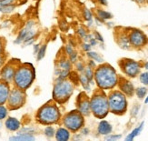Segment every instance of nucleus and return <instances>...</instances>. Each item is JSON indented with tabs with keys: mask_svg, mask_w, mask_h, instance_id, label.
<instances>
[{
	"mask_svg": "<svg viewBox=\"0 0 148 141\" xmlns=\"http://www.w3.org/2000/svg\"><path fill=\"white\" fill-rule=\"evenodd\" d=\"M44 134H45V136H46L47 138H52L55 137V134H56V129H55V127H53L52 126H50L48 125L46 129H45L44 130Z\"/></svg>",
	"mask_w": 148,
	"mask_h": 141,
	"instance_id": "nucleus-26",
	"label": "nucleus"
},
{
	"mask_svg": "<svg viewBox=\"0 0 148 141\" xmlns=\"http://www.w3.org/2000/svg\"><path fill=\"white\" fill-rule=\"evenodd\" d=\"M75 64V67H76L77 71L80 72V73H83L84 70H85V66H84V64L82 62L78 61V60H77Z\"/></svg>",
	"mask_w": 148,
	"mask_h": 141,
	"instance_id": "nucleus-34",
	"label": "nucleus"
},
{
	"mask_svg": "<svg viewBox=\"0 0 148 141\" xmlns=\"http://www.w3.org/2000/svg\"><path fill=\"white\" fill-rule=\"evenodd\" d=\"M87 56L89 58L93 59L94 61H96L98 63H103L104 62V59H103V57L96 52H94V51H88L87 52Z\"/></svg>",
	"mask_w": 148,
	"mask_h": 141,
	"instance_id": "nucleus-25",
	"label": "nucleus"
},
{
	"mask_svg": "<svg viewBox=\"0 0 148 141\" xmlns=\"http://www.w3.org/2000/svg\"><path fill=\"white\" fill-rule=\"evenodd\" d=\"M36 78V73L33 66L31 64H22L17 66L16 73L13 78L15 87L25 91L29 88Z\"/></svg>",
	"mask_w": 148,
	"mask_h": 141,
	"instance_id": "nucleus-3",
	"label": "nucleus"
},
{
	"mask_svg": "<svg viewBox=\"0 0 148 141\" xmlns=\"http://www.w3.org/2000/svg\"><path fill=\"white\" fill-rule=\"evenodd\" d=\"M39 47H40V45L39 44H36V45H34V54L36 55L38 50H39Z\"/></svg>",
	"mask_w": 148,
	"mask_h": 141,
	"instance_id": "nucleus-44",
	"label": "nucleus"
},
{
	"mask_svg": "<svg viewBox=\"0 0 148 141\" xmlns=\"http://www.w3.org/2000/svg\"><path fill=\"white\" fill-rule=\"evenodd\" d=\"M98 2L103 6H107V0H98Z\"/></svg>",
	"mask_w": 148,
	"mask_h": 141,
	"instance_id": "nucleus-47",
	"label": "nucleus"
},
{
	"mask_svg": "<svg viewBox=\"0 0 148 141\" xmlns=\"http://www.w3.org/2000/svg\"><path fill=\"white\" fill-rule=\"evenodd\" d=\"M145 104H147V103H148V96H147L146 98H145Z\"/></svg>",
	"mask_w": 148,
	"mask_h": 141,
	"instance_id": "nucleus-50",
	"label": "nucleus"
},
{
	"mask_svg": "<svg viewBox=\"0 0 148 141\" xmlns=\"http://www.w3.org/2000/svg\"><path fill=\"white\" fill-rule=\"evenodd\" d=\"M120 66L122 67V70L124 73L129 76V78H136V76L139 74L141 66L140 64L134 60L131 59H125L122 60Z\"/></svg>",
	"mask_w": 148,
	"mask_h": 141,
	"instance_id": "nucleus-9",
	"label": "nucleus"
},
{
	"mask_svg": "<svg viewBox=\"0 0 148 141\" xmlns=\"http://www.w3.org/2000/svg\"><path fill=\"white\" fill-rule=\"evenodd\" d=\"M4 50H5V43L3 38L0 37V55L4 54Z\"/></svg>",
	"mask_w": 148,
	"mask_h": 141,
	"instance_id": "nucleus-42",
	"label": "nucleus"
},
{
	"mask_svg": "<svg viewBox=\"0 0 148 141\" xmlns=\"http://www.w3.org/2000/svg\"><path fill=\"white\" fill-rule=\"evenodd\" d=\"M108 106L109 110L112 113L121 115L124 114L127 107L126 98L123 92L121 91H112L108 96Z\"/></svg>",
	"mask_w": 148,
	"mask_h": 141,
	"instance_id": "nucleus-6",
	"label": "nucleus"
},
{
	"mask_svg": "<svg viewBox=\"0 0 148 141\" xmlns=\"http://www.w3.org/2000/svg\"><path fill=\"white\" fill-rule=\"evenodd\" d=\"M16 0H1L0 6H10V5H16Z\"/></svg>",
	"mask_w": 148,
	"mask_h": 141,
	"instance_id": "nucleus-35",
	"label": "nucleus"
},
{
	"mask_svg": "<svg viewBox=\"0 0 148 141\" xmlns=\"http://www.w3.org/2000/svg\"><path fill=\"white\" fill-rule=\"evenodd\" d=\"M140 81L142 84L148 86V72H144L140 75Z\"/></svg>",
	"mask_w": 148,
	"mask_h": 141,
	"instance_id": "nucleus-33",
	"label": "nucleus"
},
{
	"mask_svg": "<svg viewBox=\"0 0 148 141\" xmlns=\"http://www.w3.org/2000/svg\"><path fill=\"white\" fill-rule=\"evenodd\" d=\"M129 37L130 45L134 47H143L147 43V37L141 30L138 29H133L130 34L128 35Z\"/></svg>",
	"mask_w": 148,
	"mask_h": 141,
	"instance_id": "nucleus-10",
	"label": "nucleus"
},
{
	"mask_svg": "<svg viewBox=\"0 0 148 141\" xmlns=\"http://www.w3.org/2000/svg\"><path fill=\"white\" fill-rule=\"evenodd\" d=\"M84 97H82V93L79 94L78 98H77V108L78 111L83 115L84 117L88 116L91 112V107H90V100L87 98L86 95H83Z\"/></svg>",
	"mask_w": 148,
	"mask_h": 141,
	"instance_id": "nucleus-12",
	"label": "nucleus"
},
{
	"mask_svg": "<svg viewBox=\"0 0 148 141\" xmlns=\"http://www.w3.org/2000/svg\"><path fill=\"white\" fill-rule=\"evenodd\" d=\"M79 82L81 83V85L83 86L84 89H85L86 91H87V92L90 91V89H91V87H90V82L84 74L79 76Z\"/></svg>",
	"mask_w": 148,
	"mask_h": 141,
	"instance_id": "nucleus-24",
	"label": "nucleus"
},
{
	"mask_svg": "<svg viewBox=\"0 0 148 141\" xmlns=\"http://www.w3.org/2000/svg\"><path fill=\"white\" fill-rule=\"evenodd\" d=\"M96 14H97V17H99L102 20H108V19H111L113 17V15L111 13H109L107 11H105L103 9H97L96 10Z\"/></svg>",
	"mask_w": 148,
	"mask_h": 141,
	"instance_id": "nucleus-23",
	"label": "nucleus"
},
{
	"mask_svg": "<svg viewBox=\"0 0 148 141\" xmlns=\"http://www.w3.org/2000/svg\"><path fill=\"white\" fill-rule=\"evenodd\" d=\"M16 8V5H10V6H0V12L3 14H9L12 13Z\"/></svg>",
	"mask_w": 148,
	"mask_h": 141,
	"instance_id": "nucleus-27",
	"label": "nucleus"
},
{
	"mask_svg": "<svg viewBox=\"0 0 148 141\" xmlns=\"http://www.w3.org/2000/svg\"><path fill=\"white\" fill-rule=\"evenodd\" d=\"M9 140L13 141H33L35 140V137L30 134H18L17 136L11 137Z\"/></svg>",
	"mask_w": 148,
	"mask_h": 141,
	"instance_id": "nucleus-20",
	"label": "nucleus"
},
{
	"mask_svg": "<svg viewBox=\"0 0 148 141\" xmlns=\"http://www.w3.org/2000/svg\"><path fill=\"white\" fill-rule=\"evenodd\" d=\"M90 107L96 118H104L109 112L107 97L102 92L95 93L90 99Z\"/></svg>",
	"mask_w": 148,
	"mask_h": 141,
	"instance_id": "nucleus-5",
	"label": "nucleus"
},
{
	"mask_svg": "<svg viewBox=\"0 0 148 141\" xmlns=\"http://www.w3.org/2000/svg\"><path fill=\"white\" fill-rule=\"evenodd\" d=\"M146 1H147V3H148V0H146Z\"/></svg>",
	"mask_w": 148,
	"mask_h": 141,
	"instance_id": "nucleus-51",
	"label": "nucleus"
},
{
	"mask_svg": "<svg viewBox=\"0 0 148 141\" xmlns=\"http://www.w3.org/2000/svg\"><path fill=\"white\" fill-rule=\"evenodd\" d=\"M9 83L3 79H0V105H5L10 93Z\"/></svg>",
	"mask_w": 148,
	"mask_h": 141,
	"instance_id": "nucleus-14",
	"label": "nucleus"
},
{
	"mask_svg": "<svg viewBox=\"0 0 148 141\" xmlns=\"http://www.w3.org/2000/svg\"><path fill=\"white\" fill-rule=\"evenodd\" d=\"M0 1H1V0H0Z\"/></svg>",
	"mask_w": 148,
	"mask_h": 141,
	"instance_id": "nucleus-52",
	"label": "nucleus"
},
{
	"mask_svg": "<svg viewBox=\"0 0 148 141\" xmlns=\"http://www.w3.org/2000/svg\"><path fill=\"white\" fill-rule=\"evenodd\" d=\"M118 44L119 46L124 48V49H129L130 48V41H129V37L125 34H122L119 38H118Z\"/></svg>",
	"mask_w": 148,
	"mask_h": 141,
	"instance_id": "nucleus-21",
	"label": "nucleus"
},
{
	"mask_svg": "<svg viewBox=\"0 0 148 141\" xmlns=\"http://www.w3.org/2000/svg\"><path fill=\"white\" fill-rule=\"evenodd\" d=\"M146 92H147V89L145 87H138L136 90V96H137L139 98H145V96L146 95Z\"/></svg>",
	"mask_w": 148,
	"mask_h": 141,
	"instance_id": "nucleus-32",
	"label": "nucleus"
},
{
	"mask_svg": "<svg viewBox=\"0 0 148 141\" xmlns=\"http://www.w3.org/2000/svg\"><path fill=\"white\" fill-rule=\"evenodd\" d=\"M136 1H137L138 3H140V4H143V3L145 1V0H136Z\"/></svg>",
	"mask_w": 148,
	"mask_h": 141,
	"instance_id": "nucleus-48",
	"label": "nucleus"
},
{
	"mask_svg": "<svg viewBox=\"0 0 148 141\" xmlns=\"http://www.w3.org/2000/svg\"><path fill=\"white\" fill-rule=\"evenodd\" d=\"M81 130V132H82V134L83 135H87V134L89 133V129H86V127H82V129H80Z\"/></svg>",
	"mask_w": 148,
	"mask_h": 141,
	"instance_id": "nucleus-45",
	"label": "nucleus"
},
{
	"mask_svg": "<svg viewBox=\"0 0 148 141\" xmlns=\"http://www.w3.org/2000/svg\"><path fill=\"white\" fill-rule=\"evenodd\" d=\"M94 36H95L94 37L95 38L96 40H98V41H100V42H104V38H103V36L98 33L97 31H95V32Z\"/></svg>",
	"mask_w": 148,
	"mask_h": 141,
	"instance_id": "nucleus-40",
	"label": "nucleus"
},
{
	"mask_svg": "<svg viewBox=\"0 0 148 141\" xmlns=\"http://www.w3.org/2000/svg\"><path fill=\"white\" fill-rule=\"evenodd\" d=\"M95 61L93 60V59H91L89 61V63H88V67H92V68H95Z\"/></svg>",
	"mask_w": 148,
	"mask_h": 141,
	"instance_id": "nucleus-46",
	"label": "nucleus"
},
{
	"mask_svg": "<svg viewBox=\"0 0 148 141\" xmlns=\"http://www.w3.org/2000/svg\"><path fill=\"white\" fill-rule=\"evenodd\" d=\"M36 118L38 123L42 125H54L58 124L62 118L60 109L57 107V103L53 99L43 105L37 110Z\"/></svg>",
	"mask_w": 148,
	"mask_h": 141,
	"instance_id": "nucleus-1",
	"label": "nucleus"
},
{
	"mask_svg": "<svg viewBox=\"0 0 148 141\" xmlns=\"http://www.w3.org/2000/svg\"><path fill=\"white\" fill-rule=\"evenodd\" d=\"M94 78L98 87L104 90L112 89L118 83V76L115 70L107 64L101 65L98 68L95 69L94 72Z\"/></svg>",
	"mask_w": 148,
	"mask_h": 141,
	"instance_id": "nucleus-2",
	"label": "nucleus"
},
{
	"mask_svg": "<svg viewBox=\"0 0 148 141\" xmlns=\"http://www.w3.org/2000/svg\"><path fill=\"white\" fill-rule=\"evenodd\" d=\"M17 66L18 65H16V64L13 62H9L6 64V65H4L1 68V71H0L1 79L8 83H11L13 81V78H14Z\"/></svg>",
	"mask_w": 148,
	"mask_h": 141,
	"instance_id": "nucleus-11",
	"label": "nucleus"
},
{
	"mask_svg": "<svg viewBox=\"0 0 148 141\" xmlns=\"http://www.w3.org/2000/svg\"><path fill=\"white\" fill-rule=\"evenodd\" d=\"M144 125H145V122L143 121V122L140 124V126H139L138 127H136V129H134L129 134V135H128V136L125 138V140H126V141H132L134 138L137 137V136L139 135V134L141 133V131L143 130V129H144Z\"/></svg>",
	"mask_w": 148,
	"mask_h": 141,
	"instance_id": "nucleus-22",
	"label": "nucleus"
},
{
	"mask_svg": "<svg viewBox=\"0 0 148 141\" xmlns=\"http://www.w3.org/2000/svg\"><path fill=\"white\" fill-rule=\"evenodd\" d=\"M34 27H35V22L33 20H29L28 22L25 23V27L20 31H19L16 39L15 40V44H17V45L22 44L24 42V40L25 39L27 36L28 35L29 32L34 28Z\"/></svg>",
	"mask_w": 148,
	"mask_h": 141,
	"instance_id": "nucleus-13",
	"label": "nucleus"
},
{
	"mask_svg": "<svg viewBox=\"0 0 148 141\" xmlns=\"http://www.w3.org/2000/svg\"><path fill=\"white\" fill-rule=\"evenodd\" d=\"M66 54L67 55V56H70L71 55L73 52H74V48H73V45L72 44H68V45H66Z\"/></svg>",
	"mask_w": 148,
	"mask_h": 141,
	"instance_id": "nucleus-37",
	"label": "nucleus"
},
{
	"mask_svg": "<svg viewBox=\"0 0 148 141\" xmlns=\"http://www.w3.org/2000/svg\"><path fill=\"white\" fill-rule=\"evenodd\" d=\"M5 56L4 54L0 55V68H2V67L5 65Z\"/></svg>",
	"mask_w": 148,
	"mask_h": 141,
	"instance_id": "nucleus-43",
	"label": "nucleus"
},
{
	"mask_svg": "<svg viewBox=\"0 0 148 141\" xmlns=\"http://www.w3.org/2000/svg\"><path fill=\"white\" fill-rule=\"evenodd\" d=\"M68 57H69V60L71 61V63L75 64L77 61V59H78V55H77V53L75 52V51H74L71 55L68 56Z\"/></svg>",
	"mask_w": 148,
	"mask_h": 141,
	"instance_id": "nucleus-36",
	"label": "nucleus"
},
{
	"mask_svg": "<svg viewBox=\"0 0 148 141\" xmlns=\"http://www.w3.org/2000/svg\"><path fill=\"white\" fill-rule=\"evenodd\" d=\"M84 75H85L87 79L89 80L90 84H91V82L93 81L94 79V71H93V68L90 67H85V70H84Z\"/></svg>",
	"mask_w": 148,
	"mask_h": 141,
	"instance_id": "nucleus-29",
	"label": "nucleus"
},
{
	"mask_svg": "<svg viewBox=\"0 0 148 141\" xmlns=\"http://www.w3.org/2000/svg\"><path fill=\"white\" fill-rule=\"evenodd\" d=\"M61 121L64 127H66L71 132H77L85 125L84 116L78 110L70 111L65 114L61 118Z\"/></svg>",
	"mask_w": 148,
	"mask_h": 141,
	"instance_id": "nucleus-7",
	"label": "nucleus"
},
{
	"mask_svg": "<svg viewBox=\"0 0 148 141\" xmlns=\"http://www.w3.org/2000/svg\"><path fill=\"white\" fill-rule=\"evenodd\" d=\"M55 137L57 141H67L71 137V131L67 129L66 127H59L56 131Z\"/></svg>",
	"mask_w": 148,
	"mask_h": 141,
	"instance_id": "nucleus-15",
	"label": "nucleus"
},
{
	"mask_svg": "<svg viewBox=\"0 0 148 141\" xmlns=\"http://www.w3.org/2000/svg\"><path fill=\"white\" fill-rule=\"evenodd\" d=\"M75 89V85L71 80L65 79L56 81L53 88V100L57 104H65L70 98Z\"/></svg>",
	"mask_w": 148,
	"mask_h": 141,
	"instance_id": "nucleus-4",
	"label": "nucleus"
},
{
	"mask_svg": "<svg viewBox=\"0 0 148 141\" xmlns=\"http://www.w3.org/2000/svg\"><path fill=\"white\" fill-rule=\"evenodd\" d=\"M121 138V135H109L106 138V140H109V141H113V140H117Z\"/></svg>",
	"mask_w": 148,
	"mask_h": 141,
	"instance_id": "nucleus-38",
	"label": "nucleus"
},
{
	"mask_svg": "<svg viewBox=\"0 0 148 141\" xmlns=\"http://www.w3.org/2000/svg\"><path fill=\"white\" fill-rule=\"evenodd\" d=\"M119 86H120L121 91L126 96H132L134 94V88L133 84L128 80L122 79Z\"/></svg>",
	"mask_w": 148,
	"mask_h": 141,
	"instance_id": "nucleus-17",
	"label": "nucleus"
},
{
	"mask_svg": "<svg viewBox=\"0 0 148 141\" xmlns=\"http://www.w3.org/2000/svg\"><path fill=\"white\" fill-rule=\"evenodd\" d=\"M83 16H84V18H85L87 22L90 21V20H93V14H92V12L90 11L88 8H85V9H84Z\"/></svg>",
	"mask_w": 148,
	"mask_h": 141,
	"instance_id": "nucleus-31",
	"label": "nucleus"
},
{
	"mask_svg": "<svg viewBox=\"0 0 148 141\" xmlns=\"http://www.w3.org/2000/svg\"><path fill=\"white\" fill-rule=\"evenodd\" d=\"M25 98L27 96L24 90H21L17 87L13 88L12 90H10L8 101H6L8 108L10 110H16L20 108L25 103Z\"/></svg>",
	"mask_w": 148,
	"mask_h": 141,
	"instance_id": "nucleus-8",
	"label": "nucleus"
},
{
	"mask_svg": "<svg viewBox=\"0 0 148 141\" xmlns=\"http://www.w3.org/2000/svg\"><path fill=\"white\" fill-rule=\"evenodd\" d=\"M72 65L71 61L69 58H62L57 62V67L60 68L61 70H66V71H71L72 70Z\"/></svg>",
	"mask_w": 148,
	"mask_h": 141,
	"instance_id": "nucleus-19",
	"label": "nucleus"
},
{
	"mask_svg": "<svg viewBox=\"0 0 148 141\" xmlns=\"http://www.w3.org/2000/svg\"><path fill=\"white\" fill-rule=\"evenodd\" d=\"M5 126L6 127V129H8L9 131H17L21 129V123L18 119L16 118H8L5 120Z\"/></svg>",
	"mask_w": 148,
	"mask_h": 141,
	"instance_id": "nucleus-16",
	"label": "nucleus"
},
{
	"mask_svg": "<svg viewBox=\"0 0 148 141\" xmlns=\"http://www.w3.org/2000/svg\"><path fill=\"white\" fill-rule=\"evenodd\" d=\"M46 52H47V44H44L39 47V50L36 54V59L37 61H40L41 59L44 58V56H46Z\"/></svg>",
	"mask_w": 148,
	"mask_h": 141,
	"instance_id": "nucleus-28",
	"label": "nucleus"
},
{
	"mask_svg": "<svg viewBox=\"0 0 148 141\" xmlns=\"http://www.w3.org/2000/svg\"><path fill=\"white\" fill-rule=\"evenodd\" d=\"M145 68H146V69L148 70V61H147V62H146V63L145 64Z\"/></svg>",
	"mask_w": 148,
	"mask_h": 141,
	"instance_id": "nucleus-49",
	"label": "nucleus"
},
{
	"mask_svg": "<svg viewBox=\"0 0 148 141\" xmlns=\"http://www.w3.org/2000/svg\"><path fill=\"white\" fill-rule=\"evenodd\" d=\"M97 131L100 135H108L112 132V126L107 121L102 120L98 125Z\"/></svg>",
	"mask_w": 148,
	"mask_h": 141,
	"instance_id": "nucleus-18",
	"label": "nucleus"
},
{
	"mask_svg": "<svg viewBox=\"0 0 148 141\" xmlns=\"http://www.w3.org/2000/svg\"><path fill=\"white\" fill-rule=\"evenodd\" d=\"M77 34L79 35V36H80L81 38H84V37H85V36L87 35L86 29H85V28H80L77 29Z\"/></svg>",
	"mask_w": 148,
	"mask_h": 141,
	"instance_id": "nucleus-39",
	"label": "nucleus"
},
{
	"mask_svg": "<svg viewBox=\"0 0 148 141\" xmlns=\"http://www.w3.org/2000/svg\"><path fill=\"white\" fill-rule=\"evenodd\" d=\"M8 107H5L3 105H0V120L5 119L6 117H8Z\"/></svg>",
	"mask_w": 148,
	"mask_h": 141,
	"instance_id": "nucleus-30",
	"label": "nucleus"
},
{
	"mask_svg": "<svg viewBox=\"0 0 148 141\" xmlns=\"http://www.w3.org/2000/svg\"><path fill=\"white\" fill-rule=\"evenodd\" d=\"M83 49L85 50V51H86V52H88V51H90L91 50V45H90L89 43H87V42H86V43H84L83 44Z\"/></svg>",
	"mask_w": 148,
	"mask_h": 141,
	"instance_id": "nucleus-41",
	"label": "nucleus"
}]
</instances>
